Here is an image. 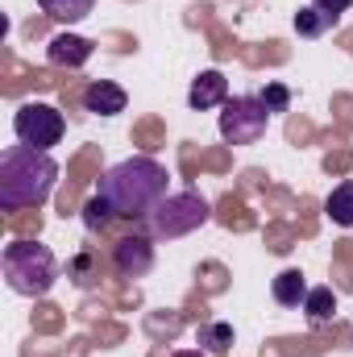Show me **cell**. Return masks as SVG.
Returning <instances> with one entry per match:
<instances>
[{"label": "cell", "instance_id": "cell-18", "mask_svg": "<svg viewBox=\"0 0 353 357\" xmlns=\"http://www.w3.org/2000/svg\"><path fill=\"white\" fill-rule=\"evenodd\" d=\"M108 220H112V208H108V204H104V199L96 195L88 208H84V225H88V229H104Z\"/></svg>", "mask_w": 353, "mask_h": 357}, {"label": "cell", "instance_id": "cell-4", "mask_svg": "<svg viewBox=\"0 0 353 357\" xmlns=\"http://www.w3.org/2000/svg\"><path fill=\"white\" fill-rule=\"evenodd\" d=\"M212 220V208L200 191H171L150 216H146V233L158 237V241H175V237H187L195 229H204Z\"/></svg>", "mask_w": 353, "mask_h": 357}, {"label": "cell", "instance_id": "cell-17", "mask_svg": "<svg viewBox=\"0 0 353 357\" xmlns=\"http://www.w3.org/2000/svg\"><path fill=\"white\" fill-rule=\"evenodd\" d=\"M258 100L266 104V112L274 116V112H287V104H291V91L283 88V84H266V88L258 91Z\"/></svg>", "mask_w": 353, "mask_h": 357}, {"label": "cell", "instance_id": "cell-12", "mask_svg": "<svg viewBox=\"0 0 353 357\" xmlns=\"http://www.w3.org/2000/svg\"><path fill=\"white\" fill-rule=\"evenodd\" d=\"M303 312H308V324H312V328H324V324L337 316V295H333V287H312L308 299H303Z\"/></svg>", "mask_w": 353, "mask_h": 357}, {"label": "cell", "instance_id": "cell-1", "mask_svg": "<svg viewBox=\"0 0 353 357\" xmlns=\"http://www.w3.org/2000/svg\"><path fill=\"white\" fill-rule=\"evenodd\" d=\"M167 187H171V171L158 158L133 154V158H125V162H117V167H108L100 175L96 195L112 208V216H121V220H146L171 195Z\"/></svg>", "mask_w": 353, "mask_h": 357}, {"label": "cell", "instance_id": "cell-15", "mask_svg": "<svg viewBox=\"0 0 353 357\" xmlns=\"http://www.w3.org/2000/svg\"><path fill=\"white\" fill-rule=\"evenodd\" d=\"M38 8L46 13V17H54V21H84L91 8H96V0H38Z\"/></svg>", "mask_w": 353, "mask_h": 357}, {"label": "cell", "instance_id": "cell-3", "mask_svg": "<svg viewBox=\"0 0 353 357\" xmlns=\"http://www.w3.org/2000/svg\"><path fill=\"white\" fill-rule=\"evenodd\" d=\"M0 270H4V282L17 295H25V299H42L59 282V258L42 241H13V245H4Z\"/></svg>", "mask_w": 353, "mask_h": 357}, {"label": "cell", "instance_id": "cell-14", "mask_svg": "<svg viewBox=\"0 0 353 357\" xmlns=\"http://www.w3.org/2000/svg\"><path fill=\"white\" fill-rule=\"evenodd\" d=\"M291 25H295L299 38H320V33H329V29L337 25V17H329V13H320L316 4H308V8H299V13L291 17Z\"/></svg>", "mask_w": 353, "mask_h": 357}, {"label": "cell", "instance_id": "cell-7", "mask_svg": "<svg viewBox=\"0 0 353 357\" xmlns=\"http://www.w3.org/2000/svg\"><path fill=\"white\" fill-rule=\"evenodd\" d=\"M112 266L121 278H146L154 270V241L146 233H129L112 245Z\"/></svg>", "mask_w": 353, "mask_h": 357}, {"label": "cell", "instance_id": "cell-5", "mask_svg": "<svg viewBox=\"0 0 353 357\" xmlns=\"http://www.w3.org/2000/svg\"><path fill=\"white\" fill-rule=\"evenodd\" d=\"M63 129H67L63 112H59L54 104H46V100H29V104H21L17 116H13V133H17V142L29 146V150H50V146H59V142H63Z\"/></svg>", "mask_w": 353, "mask_h": 357}, {"label": "cell", "instance_id": "cell-13", "mask_svg": "<svg viewBox=\"0 0 353 357\" xmlns=\"http://www.w3.org/2000/svg\"><path fill=\"white\" fill-rule=\"evenodd\" d=\"M324 216L341 229H353V183H341L333 187V195L324 199Z\"/></svg>", "mask_w": 353, "mask_h": 357}, {"label": "cell", "instance_id": "cell-19", "mask_svg": "<svg viewBox=\"0 0 353 357\" xmlns=\"http://www.w3.org/2000/svg\"><path fill=\"white\" fill-rule=\"evenodd\" d=\"M312 4H316L320 13L337 17V21H341V13H350V8H353V0H312Z\"/></svg>", "mask_w": 353, "mask_h": 357}, {"label": "cell", "instance_id": "cell-8", "mask_svg": "<svg viewBox=\"0 0 353 357\" xmlns=\"http://www.w3.org/2000/svg\"><path fill=\"white\" fill-rule=\"evenodd\" d=\"M187 104H191L195 112H208V108H216V104H229V79H225L220 71H200V75L191 79Z\"/></svg>", "mask_w": 353, "mask_h": 357}, {"label": "cell", "instance_id": "cell-2", "mask_svg": "<svg viewBox=\"0 0 353 357\" xmlns=\"http://www.w3.org/2000/svg\"><path fill=\"white\" fill-rule=\"evenodd\" d=\"M59 183V162L50 150H29V146H8L0 154V208L21 212V208H42Z\"/></svg>", "mask_w": 353, "mask_h": 357}, {"label": "cell", "instance_id": "cell-16", "mask_svg": "<svg viewBox=\"0 0 353 357\" xmlns=\"http://www.w3.org/2000/svg\"><path fill=\"white\" fill-rule=\"evenodd\" d=\"M200 345H204L208 354H229V345H233V324L208 320V324L200 328Z\"/></svg>", "mask_w": 353, "mask_h": 357}, {"label": "cell", "instance_id": "cell-10", "mask_svg": "<svg viewBox=\"0 0 353 357\" xmlns=\"http://www.w3.org/2000/svg\"><path fill=\"white\" fill-rule=\"evenodd\" d=\"M91 46L88 38H80V33H59V38H50V46H46V59L54 63V67H84L91 59Z\"/></svg>", "mask_w": 353, "mask_h": 357}, {"label": "cell", "instance_id": "cell-20", "mask_svg": "<svg viewBox=\"0 0 353 357\" xmlns=\"http://www.w3.org/2000/svg\"><path fill=\"white\" fill-rule=\"evenodd\" d=\"M171 357H204L200 349H179V354H171Z\"/></svg>", "mask_w": 353, "mask_h": 357}, {"label": "cell", "instance_id": "cell-11", "mask_svg": "<svg viewBox=\"0 0 353 357\" xmlns=\"http://www.w3.org/2000/svg\"><path fill=\"white\" fill-rule=\"evenodd\" d=\"M308 282H303V274L299 270H283L274 282H270V295H274V303L278 307H303V299H308Z\"/></svg>", "mask_w": 353, "mask_h": 357}, {"label": "cell", "instance_id": "cell-9", "mask_svg": "<svg viewBox=\"0 0 353 357\" xmlns=\"http://www.w3.org/2000/svg\"><path fill=\"white\" fill-rule=\"evenodd\" d=\"M125 104H129V96L112 79H96L84 91V112H91V116H117V112H125Z\"/></svg>", "mask_w": 353, "mask_h": 357}, {"label": "cell", "instance_id": "cell-6", "mask_svg": "<svg viewBox=\"0 0 353 357\" xmlns=\"http://www.w3.org/2000/svg\"><path fill=\"white\" fill-rule=\"evenodd\" d=\"M266 125H270V112L258 96H233L220 112V137L229 146H254L262 142Z\"/></svg>", "mask_w": 353, "mask_h": 357}]
</instances>
